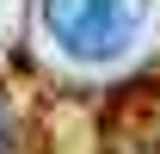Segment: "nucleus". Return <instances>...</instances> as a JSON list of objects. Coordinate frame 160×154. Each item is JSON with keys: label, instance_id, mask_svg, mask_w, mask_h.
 <instances>
[{"label": "nucleus", "instance_id": "obj_1", "mask_svg": "<svg viewBox=\"0 0 160 154\" xmlns=\"http://www.w3.org/2000/svg\"><path fill=\"white\" fill-rule=\"evenodd\" d=\"M154 0H43V31L68 62H117L142 37Z\"/></svg>", "mask_w": 160, "mask_h": 154}, {"label": "nucleus", "instance_id": "obj_2", "mask_svg": "<svg viewBox=\"0 0 160 154\" xmlns=\"http://www.w3.org/2000/svg\"><path fill=\"white\" fill-rule=\"evenodd\" d=\"M0 148H6V105H0Z\"/></svg>", "mask_w": 160, "mask_h": 154}]
</instances>
